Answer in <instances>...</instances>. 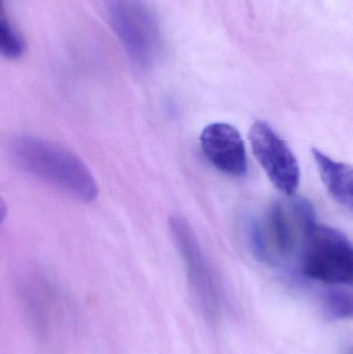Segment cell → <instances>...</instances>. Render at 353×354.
<instances>
[{"label":"cell","instance_id":"obj_1","mask_svg":"<svg viewBox=\"0 0 353 354\" xmlns=\"http://www.w3.org/2000/svg\"><path fill=\"white\" fill-rule=\"evenodd\" d=\"M19 168L81 202L97 197L99 187L86 164L61 145L39 137L17 136L8 147Z\"/></svg>","mask_w":353,"mask_h":354},{"label":"cell","instance_id":"obj_2","mask_svg":"<svg viewBox=\"0 0 353 354\" xmlns=\"http://www.w3.org/2000/svg\"><path fill=\"white\" fill-rule=\"evenodd\" d=\"M312 204L290 195L274 202L265 214L251 226V245L255 255L273 264L300 260L307 239L314 228Z\"/></svg>","mask_w":353,"mask_h":354},{"label":"cell","instance_id":"obj_3","mask_svg":"<svg viewBox=\"0 0 353 354\" xmlns=\"http://www.w3.org/2000/svg\"><path fill=\"white\" fill-rule=\"evenodd\" d=\"M112 28L131 62L141 68L153 66L161 56V26L144 0H107Z\"/></svg>","mask_w":353,"mask_h":354},{"label":"cell","instance_id":"obj_4","mask_svg":"<svg viewBox=\"0 0 353 354\" xmlns=\"http://www.w3.org/2000/svg\"><path fill=\"white\" fill-rule=\"evenodd\" d=\"M300 270L312 280L327 285H350L353 277L352 243L333 227L315 225L300 254Z\"/></svg>","mask_w":353,"mask_h":354},{"label":"cell","instance_id":"obj_5","mask_svg":"<svg viewBox=\"0 0 353 354\" xmlns=\"http://www.w3.org/2000/svg\"><path fill=\"white\" fill-rule=\"evenodd\" d=\"M249 140L253 153L278 189L294 195L300 181L298 160L287 143L265 122L251 127Z\"/></svg>","mask_w":353,"mask_h":354},{"label":"cell","instance_id":"obj_6","mask_svg":"<svg viewBox=\"0 0 353 354\" xmlns=\"http://www.w3.org/2000/svg\"><path fill=\"white\" fill-rule=\"evenodd\" d=\"M203 155L219 171L227 176H244L248 171L246 147L240 133L225 122H215L200 135Z\"/></svg>","mask_w":353,"mask_h":354},{"label":"cell","instance_id":"obj_7","mask_svg":"<svg viewBox=\"0 0 353 354\" xmlns=\"http://www.w3.org/2000/svg\"><path fill=\"white\" fill-rule=\"evenodd\" d=\"M169 225L176 245L184 257L189 278L195 291L207 311L211 309L213 311L217 303L215 282L194 231L189 223L180 216H172Z\"/></svg>","mask_w":353,"mask_h":354},{"label":"cell","instance_id":"obj_8","mask_svg":"<svg viewBox=\"0 0 353 354\" xmlns=\"http://www.w3.org/2000/svg\"><path fill=\"white\" fill-rule=\"evenodd\" d=\"M313 158L323 185L336 202L352 212V169L347 164L335 161L319 149H312Z\"/></svg>","mask_w":353,"mask_h":354},{"label":"cell","instance_id":"obj_9","mask_svg":"<svg viewBox=\"0 0 353 354\" xmlns=\"http://www.w3.org/2000/svg\"><path fill=\"white\" fill-rule=\"evenodd\" d=\"M25 50L24 39L10 22L3 0H0V56L6 59H18L25 53Z\"/></svg>","mask_w":353,"mask_h":354},{"label":"cell","instance_id":"obj_10","mask_svg":"<svg viewBox=\"0 0 353 354\" xmlns=\"http://www.w3.org/2000/svg\"><path fill=\"white\" fill-rule=\"evenodd\" d=\"M327 308L333 315L338 317L352 315V297L341 291L331 293L327 297Z\"/></svg>","mask_w":353,"mask_h":354},{"label":"cell","instance_id":"obj_11","mask_svg":"<svg viewBox=\"0 0 353 354\" xmlns=\"http://www.w3.org/2000/svg\"><path fill=\"white\" fill-rule=\"evenodd\" d=\"M6 214H8V206H6L4 200L0 197V226H1L3 221L6 220Z\"/></svg>","mask_w":353,"mask_h":354}]
</instances>
